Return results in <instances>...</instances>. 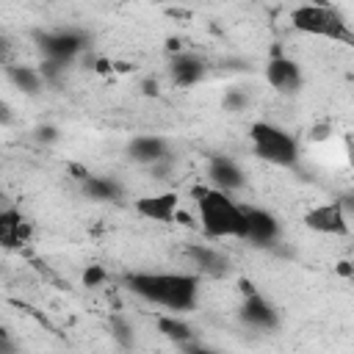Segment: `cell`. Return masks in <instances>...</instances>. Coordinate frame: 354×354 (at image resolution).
I'll return each instance as SVG.
<instances>
[{
    "instance_id": "1",
    "label": "cell",
    "mask_w": 354,
    "mask_h": 354,
    "mask_svg": "<svg viewBox=\"0 0 354 354\" xmlns=\"http://www.w3.org/2000/svg\"><path fill=\"white\" fill-rule=\"evenodd\" d=\"M124 285L138 299L166 307L174 315L194 310L199 296V279L183 271H133L124 277Z\"/></svg>"
},
{
    "instance_id": "2",
    "label": "cell",
    "mask_w": 354,
    "mask_h": 354,
    "mask_svg": "<svg viewBox=\"0 0 354 354\" xmlns=\"http://www.w3.org/2000/svg\"><path fill=\"white\" fill-rule=\"evenodd\" d=\"M199 227L207 238H241L243 241V207L224 191L210 185H196L194 191Z\"/></svg>"
},
{
    "instance_id": "3",
    "label": "cell",
    "mask_w": 354,
    "mask_h": 354,
    "mask_svg": "<svg viewBox=\"0 0 354 354\" xmlns=\"http://www.w3.org/2000/svg\"><path fill=\"white\" fill-rule=\"evenodd\" d=\"M290 25L307 36H318V39H329V41H346V44L354 41L348 19L337 6H326V3L296 6L290 11Z\"/></svg>"
},
{
    "instance_id": "4",
    "label": "cell",
    "mask_w": 354,
    "mask_h": 354,
    "mask_svg": "<svg viewBox=\"0 0 354 354\" xmlns=\"http://www.w3.org/2000/svg\"><path fill=\"white\" fill-rule=\"evenodd\" d=\"M249 138L260 160L279 166V169H293L299 163V141L285 127L274 122H254L249 127Z\"/></svg>"
},
{
    "instance_id": "5",
    "label": "cell",
    "mask_w": 354,
    "mask_h": 354,
    "mask_svg": "<svg viewBox=\"0 0 354 354\" xmlns=\"http://www.w3.org/2000/svg\"><path fill=\"white\" fill-rule=\"evenodd\" d=\"M86 33L75 28H55V30H36V44L44 53L47 61L55 64H69L77 53L86 50Z\"/></svg>"
},
{
    "instance_id": "6",
    "label": "cell",
    "mask_w": 354,
    "mask_h": 354,
    "mask_svg": "<svg viewBox=\"0 0 354 354\" xmlns=\"http://www.w3.org/2000/svg\"><path fill=\"white\" fill-rule=\"evenodd\" d=\"M241 207H243V241H249L252 246H271L279 238L277 216L252 205H241Z\"/></svg>"
},
{
    "instance_id": "7",
    "label": "cell",
    "mask_w": 354,
    "mask_h": 354,
    "mask_svg": "<svg viewBox=\"0 0 354 354\" xmlns=\"http://www.w3.org/2000/svg\"><path fill=\"white\" fill-rule=\"evenodd\" d=\"M304 224L321 235H348V210L340 202H324L307 210Z\"/></svg>"
},
{
    "instance_id": "8",
    "label": "cell",
    "mask_w": 354,
    "mask_h": 354,
    "mask_svg": "<svg viewBox=\"0 0 354 354\" xmlns=\"http://www.w3.org/2000/svg\"><path fill=\"white\" fill-rule=\"evenodd\" d=\"M266 80L279 91V94H296L301 88V66L282 55V53H274L266 64Z\"/></svg>"
},
{
    "instance_id": "9",
    "label": "cell",
    "mask_w": 354,
    "mask_h": 354,
    "mask_svg": "<svg viewBox=\"0 0 354 354\" xmlns=\"http://www.w3.org/2000/svg\"><path fill=\"white\" fill-rule=\"evenodd\" d=\"M241 321L249 324L252 329H260V332H274L279 326V313L277 307L260 296V293H249L243 299V307H241Z\"/></svg>"
},
{
    "instance_id": "10",
    "label": "cell",
    "mask_w": 354,
    "mask_h": 354,
    "mask_svg": "<svg viewBox=\"0 0 354 354\" xmlns=\"http://www.w3.org/2000/svg\"><path fill=\"white\" fill-rule=\"evenodd\" d=\"M180 210V196L174 191H163V194H147L141 199H136V213L149 218V221H160V224H171L174 216Z\"/></svg>"
},
{
    "instance_id": "11",
    "label": "cell",
    "mask_w": 354,
    "mask_h": 354,
    "mask_svg": "<svg viewBox=\"0 0 354 354\" xmlns=\"http://www.w3.org/2000/svg\"><path fill=\"white\" fill-rule=\"evenodd\" d=\"M207 177H210V188L224 191V194L243 188V180H246L243 171L238 169V163L227 155H213L207 160Z\"/></svg>"
},
{
    "instance_id": "12",
    "label": "cell",
    "mask_w": 354,
    "mask_h": 354,
    "mask_svg": "<svg viewBox=\"0 0 354 354\" xmlns=\"http://www.w3.org/2000/svg\"><path fill=\"white\" fill-rule=\"evenodd\" d=\"M127 155L141 166H155V163L171 158L169 155V141L160 138V136H136L127 144Z\"/></svg>"
},
{
    "instance_id": "13",
    "label": "cell",
    "mask_w": 354,
    "mask_h": 354,
    "mask_svg": "<svg viewBox=\"0 0 354 354\" xmlns=\"http://www.w3.org/2000/svg\"><path fill=\"white\" fill-rule=\"evenodd\" d=\"M30 235L28 218L17 207H0V246L3 249H19Z\"/></svg>"
},
{
    "instance_id": "14",
    "label": "cell",
    "mask_w": 354,
    "mask_h": 354,
    "mask_svg": "<svg viewBox=\"0 0 354 354\" xmlns=\"http://www.w3.org/2000/svg\"><path fill=\"white\" fill-rule=\"evenodd\" d=\"M169 75L174 86H194L205 77V61L194 53H174L169 61Z\"/></svg>"
},
{
    "instance_id": "15",
    "label": "cell",
    "mask_w": 354,
    "mask_h": 354,
    "mask_svg": "<svg viewBox=\"0 0 354 354\" xmlns=\"http://www.w3.org/2000/svg\"><path fill=\"white\" fill-rule=\"evenodd\" d=\"M188 257L194 260V266L199 268V274L205 277H224L230 271V257L221 254L213 246H188Z\"/></svg>"
},
{
    "instance_id": "16",
    "label": "cell",
    "mask_w": 354,
    "mask_h": 354,
    "mask_svg": "<svg viewBox=\"0 0 354 354\" xmlns=\"http://www.w3.org/2000/svg\"><path fill=\"white\" fill-rule=\"evenodd\" d=\"M83 194L94 202H116V199H122V185L113 177L88 174V177H83Z\"/></svg>"
},
{
    "instance_id": "17",
    "label": "cell",
    "mask_w": 354,
    "mask_h": 354,
    "mask_svg": "<svg viewBox=\"0 0 354 354\" xmlns=\"http://www.w3.org/2000/svg\"><path fill=\"white\" fill-rule=\"evenodd\" d=\"M6 75H8V80H11L19 91H25V94H39L41 86H44V77H41V72H39L36 66L11 64V66H6Z\"/></svg>"
},
{
    "instance_id": "18",
    "label": "cell",
    "mask_w": 354,
    "mask_h": 354,
    "mask_svg": "<svg viewBox=\"0 0 354 354\" xmlns=\"http://www.w3.org/2000/svg\"><path fill=\"white\" fill-rule=\"evenodd\" d=\"M158 332H160L163 337L180 343V346H185V343L194 340L191 326H188L183 318H177V315H160V318H158Z\"/></svg>"
},
{
    "instance_id": "19",
    "label": "cell",
    "mask_w": 354,
    "mask_h": 354,
    "mask_svg": "<svg viewBox=\"0 0 354 354\" xmlns=\"http://www.w3.org/2000/svg\"><path fill=\"white\" fill-rule=\"evenodd\" d=\"M111 335H113V340H116L122 348H130L133 340H136V337H133V326H130L122 315H113V318H111Z\"/></svg>"
},
{
    "instance_id": "20",
    "label": "cell",
    "mask_w": 354,
    "mask_h": 354,
    "mask_svg": "<svg viewBox=\"0 0 354 354\" xmlns=\"http://www.w3.org/2000/svg\"><path fill=\"white\" fill-rule=\"evenodd\" d=\"M105 282V268L102 266H88L86 271H83V285L86 288H97V285H102Z\"/></svg>"
},
{
    "instance_id": "21",
    "label": "cell",
    "mask_w": 354,
    "mask_h": 354,
    "mask_svg": "<svg viewBox=\"0 0 354 354\" xmlns=\"http://www.w3.org/2000/svg\"><path fill=\"white\" fill-rule=\"evenodd\" d=\"M246 94L243 91H227V97H224V108L230 111V113H235V111H243L246 108Z\"/></svg>"
},
{
    "instance_id": "22",
    "label": "cell",
    "mask_w": 354,
    "mask_h": 354,
    "mask_svg": "<svg viewBox=\"0 0 354 354\" xmlns=\"http://www.w3.org/2000/svg\"><path fill=\"white\" fill-rule=\"evenodd\" d=\"M36 138H39V141H55V138H58V130H55L53 124H41V127L36 130Z\"/></svg>"
},
{
    "instance_id": "23",
    "label": "cell",
    "mask_w": 354,
    "mask_h": 354,
    "mask_svg": "<svg viewBox=\"0 0 354 354\" xmlns=\"http://www.w3.org/2000/svg\"><path fill=\"white\" fill-rule=\"evenodd\" d=\"M183 354H218V351H213V348H207V346H202V343H185L183 346Z\"/></svg>"
},
{
    "instance_id": "24",
    "label": "cell",
    "mask_w": 354,
    "mask_h": 354,
    "mask_svg": "<svg viewBox=\"0 0 354 354\" xmlns=\"http://www.w3.org/2000/svg\"><path fill=\"white\" fill-rule=\"evenodd\" d=\"M141 91H144L147 97H158L160 86H158V80H155V77H144V80H141Z\"/></svg>"
},
{
    "instance_id": "25",
    "label": "cell",
    "mask_w": 354,
    "mask_h": 354,
    "mask_svg": "<svg viewBox=\"0 0 354 354\" xmlns=\"http://www.w3.org/2000/svg\"><path fill=\"white\" fill-rule=\"evenodd\" d=\"M14 122V111L6 100H0V124H11Z\"/></svg>"
},
{
    "instance_id": "26",
    "label": "cell",
    "mask_w": 354,
    "mask_h": 354,
    "mask_svg": "<svg viewBox=\"0 0 354 354\" xmlns=\"http://www.w3.org/2000/svg\"><path fill=\"white\" fill-rule=\"evenodd\" d=\"M0 354H17V348H14V343L8 340L6 329H0Z\"/></svg>"
},
{
    "instance_id": "27",
    "label": "cell",
    "mask_w": 354,
    "mask_h": 354,
    "mask_svg": "<svg viewBox=\"0 0 354 354\" xmlns=\"http://www.w3.org/2000/svg\"><path fill=\"white\" fill-rule=\"evenodd\" d=\"M8 53H11V41H8V36H6V33H0V61H6V58H8Z\"/></svg>"
},
{
    "instance_id": "28",
    "label": "cell",
    "mask_w": 354,
    "mask_h": 354,
    "mask_svg": "<svg viewBox=\"0 0 354 354\" xmlns=\"http://www.w3.org/2000/svg\"><path fill=\"white\" fill-rule=\"evenodd\" d=\"M337 274H340V277H351V263H348V260H340V263H337Z\"/></svg>"
}]
</instances>
